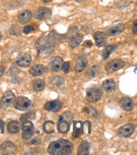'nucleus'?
Listing matches in <instances>:
<instances>
[{"label":"nucleus","instance_id":"4be33fe9","mask_svg":"<svg viewBox=\"0 0 137 155\" xmlns=\"http://www.w3.org/2000/svg\"><path fill=\"white\" fill-rule=\"evenodd\" d=\"M82 38H83V36L80 33H75L74 35H72L70 38V39H69V44H70V46L71 48H76L81 42Z\"/></svg>","mask_w":137,"mask_h":155},{"label":"nucleus","instance_id":"f257e3e1","mask_svg":"<svg viewBox=\"0 0 137 155\" xmlns=\"http://www.w3.org/2000/svg\"><path fill=\"white\" fill-rule=\"evenodd\" d=\"M73 149L74 146L71 142L65 139H60L50 143L47 151L52 155H68L70 154Z\"/></svg>","mask_w":137,"mask_h":155},{"label":"nucleus","instance_id":"cd10ccee","mask_svg":"<svg viewBox=\"0 0 137 155\" xmlns=\"http://www.w3.org/2000/svg\"><path fill=\"white\" fill-rule=\"evenodd\" d=\"M43 130L45 131L46 133L47 134H51V133H54V122L51 121V120H47L44 122L43 124Z\"/></svg>","mask_w":137,"mask_h":155},{"label":"nucleus","instance_id":"a878e982","mask_svg":"<svg viewBox=\"0 0 137 155\" xmlns=\"http://www.w3.org/2000/svg\"><path fill=\"white\" fill-rule=\"evenodd\" d=\"M89 149H90V145L86 141H83L80 145L79 149H78V154L80 155H87L89 154Z\"/></svg>","mask_w":137,"mask_h":155},{"label":"nucleus","instance_id":"b1692460","mask_svg":"<svg viewBox=\"0 0 137 155\" xmlns=\"http://www.w3.org/2000/svg\"><path fill=\"white\" fill-rule=\"evenodd\" d=\"M115 87H116V84L113 80L108 79L103 82V88L106 92H113L115 90Z\"/></svg>","mask_w":137,"mask_h":155},{"label":"nucleus","instance_id":"9d476101","mask_svg":"<svg viewBox=\"0 0 137 155\" xmlns=\"http://www.w3.org/2000/svg\"><path fill=\"white\" fill-rule=\"evenodd\" d=\"M134 130H135L134 125H132V124H126L125 126H121L118 130V133L122 137H129L133 134Z\"/></svg>","mask_w":137,"mask_h":155},{"label":"nucleus","instance_id":"bb28decb","mask_svg":"<svg viewBox=\"0 0 137 155\" xmlns=\"http://www.w3.org/2000/svg\"><path fill=\"white\" fill-rule=\"evenodd\" d=\"M116 45H108V46H106V48L103 50V53H102L103 59H106L107 58H108V56L111 54L113 51L116 50Z\"/></svg>","mask_w":137,"mask_h":155},{"label":"nucleus","instance_id":"f3484780","mask_svg":"<svg viewBox=\"0 0 137 155\" xmlns=\"http://www.w3.org/2000/svg\"><path fill=\"white\" fill-rule=\"evenodd\" d=\"M32 18V13L30 10H23L18 15V21L21 24H26L31 21Z\"/></svg>","mask_w":137,"mask_h":155},{"label":"nucleus","instance_id":"5701e85b","mask_svg":"<svg viewBox=\"0 0 137 155\" xmlns=\"http://www.w3.org/2000/svg\"><path fill=\"white\" fill-rule=\"evenodd\" d=\"M20 128H21V125L17 120H11L10 122H8V126H7L8 131L11 134L18 133L20 130Z\"/></svg>","mask_w":137,"mask_h":155},{"label":"nucleus","instance_id":"2eb2a0df","mask_svg":"<svg viewBox=\"0 0 137 155\" xmlns=\"http://www.w3.org/2000/svg\"><path fill=\"white\" fill-rule=\"evenodd\" d=\"M63 64H64V60H63L62 58H60L58 56V57H54L50 63V68L53 71L58 72L60 70H62Z\"/></svg>","mask_w":137,"mask_h":155},{"label":"nucleus","instance_id":"412c9836","mask_svg":"<svg viewBox=\"0 0 137 155\" xmlns=\"http://www.w3.org/2000/svg\"><path fill=\"white\" fill-rule=\"evenodd\" d=\"M119 105L122 109L125 111H131L133 109L134 104L133 101L129 97H123L119 101Z\"/></svg>","mask_w":137,"mask_h":155},{"label":"nucleus","instance_id":"4c0bfd02","mask_svg":"<svg viewBox=\"0 0 137 155\" xmlns=\"http://www.w3.org/2000/svg\"><path fill=\"white\" fill-rule=\"evenodd\" d=\"M52 0H43V2L44 3H49V2H51Z\"/></svg>","mask_w":137,"mask_h":155},{"label":"nucleus","instance_id":"ddd939ff","mask_svg":"<svg viewBox=\"0 0 137 155\" xmlns=\"http://www.w3.org/2000/svg\"><path fill=\"white\" fill-rule=\"evenodd\" d=\"M46 110L52 112H58L62 108V103L59 100H53L47 102L44 106Z\"/></svg>","mask_w":137,"mask_h":155},{"label":"nucleus","instance_id":"ea45409f","mask_svg":"<svg viewBox=\"0 0 137 155\" xmlns=\"http://www.w3.org/2000/svg\"><path fill=\"white\" fill-rule=\"evenodd\" d=\"M1 38H2V35H1V32H0V40H1Z\"/></svg>","mask_w":137,"mask_h":155},{"label":"nucleus","instance_id":"58836bf2","mask_svg":"<svg viewBox=\"0 0 137 155\" xmlns=\"http://www.w3.org/2000/svg\"><path fill=\"white\" fill-rule=\"evenodd\" d=\"M77 2H83V1H85V0H76Z\"/></svg>","mask_w":137,"mask_h":155},{"label":"nucleus","instance_id":"7ed1b4c3","mask_svg":"<svg viewBox=\"0 0 137 155\" xmlns=\"http://www.w3.org/2000/svg\"><path fill=\"white\" fill-rule=\"evenodd\" d=\"M14 105H15V109L21 110V111L28 110V109H31V107L33 106L31 101L25 97H19L15 98L14 101Z\"/></svg>","mask_w":137,"mask_h":155},{"label":"nucleus","instance_id":"72a5a7b5","mask_svg":"<svg viewBox=\"0 0 137 155\" xmlns=\"http://www.w3.org/2000/svg\"><path fill=\"white\" fill-rule=\"evenodd\" d=\"M132 31L134 34L137 33V21H135L133 24V28H132Z\"/></svg>","mask_w":137,"mask_h":155},{"label":"nucleus","instance_id":"7c9ffc66","mask_svg":"<svg viewBox=\"0 0 137 155\" xmlns=\"http://www.w3.org/2000/svg\"><path fill=\"white\" fill-rule=\"evenodd\" d=\"M32 118H35V113L34 112H28V113L24 114L21 116V120L23 122L25 121V120H28V119H32Z\"/></svg>","mask_w":137,"mask_h":155},{"label":"nucleus","instance_id":"c9c22d12","mask_svg":"<svg viewBox=\"0 0 137 155\" xmlns=\"http://www.w3.org/2000/svg\"><path fill=\"white\" fill-rule=\"evenodd\" d=\"M84 46L87 47V48H91V47H92V42L91 41H86V42H84Z\"/></svg>","mask_w":137,"mask_h":155},{"label":"nucleus","instance_id":"1a4fd4ad","mask_svg":"<svg viewBox=\"0 0 137 155\" xmlns=\"http://www.w3.org/2000/svg\"><path fill=\"white\" fill-rule=\"evenodd\" d=\"M31 62V56L29 54H21L16 59V64L21 67H28Z\"/></svg>","mask_w":137,"mask_h":155},{"label":"nucleus","instance_id":"f03ea898","mask_svg":"<svg viewBox=\"0 0 137 155\" xmlns=\"http://www.w3.org/2000/svg\"><path fill=\"white\" fill-rule=\"evenodd\" d=\"M53 38H48L47 37H42L39 38L36 42V47L38 50L43 54H49L53 52L54 48Z\"/></svg>","mask_w":137,"mask_h":155},{"label":"nucleus","instance_id":"a211bd4d","mask_svg":"<svg viewBox=\"0 0 137 155\" xmlns=\"http://www.w3.org/2000/svg\"><path fill=\"white\" fill-rule=\"evenodd\" d=\"M70 123L62 119V118H59L58 122V132L63 133V134H66L67 132L70 130Z\"/></svg>","mask_w":137,"mask_h":155},{"label":"nucleus","instance_id":"aec40b11","mask_svg":"<svg viewBox=\"0 0 137 155\" xmlns=\"http://www.w3.org/2000/svg\"><path fill=\"white\" fill-rule=\"evenodd\" d=\"M94 38H95L96 45L101 48L106 44V39H107V35L102 31H97L94 34Z\"/></svg>","mask_w":137,"mask_h":155},{"label":"nucleus","instance_id":"473e14b6","mask_svg":"<svg viewBox=\"0 0 137 155\" xmlns=\"http://www.w3.org/2000/svg\"><path fill=\"white\" fill-rule=\"evenodd\" d=\"M34 30H35V27L32 26V25H25L24 29H23V32L25 34H29L31 31H33Z\"/></svg>","mask_w":137,"mask_h":155},{"label":"nucleus","instance_id":"dca6fc26","mask_svg":"<svg viewBox=\"0 0 137 155\" xmlns=\"http://www.w3.org/2000/svg\"><path fill=\"white\" fill-rule=\"evenodd\" d=\"M125 25L122 23H119V24H116V25H113L112 27H110L108 30L107 33H108V36H116V35L122 33L125 31Z\"/></svg>","mask_w":137,"mask_h":155},{"label":"nucleus","instance_id":"2f4dec72","mask_svg":"<svg viewBox=\"0 0 137 155\" xmlns=\"http://www.w3.org/2000/svg\"><path fill=\"white\" fill-rule=\"evenodd\" d=\"M62 70L64 73L67 74L68 72L70 71V64L69 63V62H65V63L63 64Z\"/></svg>","mask_w":137,"mask_h":155},{"label":"nucleus","instance_id":"9b49d317","mask_svg":"<svg viewBox=\"0 0 137 155\" xmlns=\"http://www.w3.org/2000/svg\"><path fill=\"white\" fill-rule=\"evenodd\" d=\"M15 150V145L11 142H5L0 146V152L2 154H14Z\"/></svg>","mask_w":137,"mask_h":155},{"label":"nucleus","instance_id":"423d86ee","mask_svg":"<svg viewBox=\"0 0 137 155\" xmlns=\"http://www.w3.org/2000/svg\"><path fill=\"white\" fill-rule=\"evenodd\" d=\"M23 133H22V138L25 140H28L31 137L34 132V126L32 122L30 120H25L23 121V124L21 126Z\"/></svg>","mask_w":137,"mask_h":155},{"label":"nucleus","instance_id":"6ab92c4d","mask_svg":"<svg viewBox=\"0 0 137 155\" xmlns=\"http://www.w3.org/2000/svg\"><path fill=\"white\" fill-rule=\"evenodd\" d=\"M87 66V60L84 56H79L75 63V71L76 72H82Z\"/></svg>","mask_w":137,"mask_h":155},{"label":"nucleus","instance_id":"0eeeda50","mask_svg":"<svg viewBox=\"0 0 137 155\" xmlns=\"http://www.w3.org/2000/svg\"><path fill=\"white\" fill-rule=\"evenodd\" d=\"M15 99V96L14 92H12L11 91L6 92L0 100V107L2 109L8 108L14 103Z\"/></svg>","mask_w":137,"mask_h":155},{"label":"nucleus","instance_id":"4468645a","mask_svg":"<svg viewBox=\"0 0 137 155\" xmlns=\"http://www.w3.org/2000/svg\"><path fill=\"white\" fill-rule=\"evenodd\" d=\"M47 71V68L42 64H35L30 69V74L34 76H42Z\"/></svg>","mask_w":137,"mask_h":155},{"label":"nucleus","instance_id":"20e7f679","mask_svg":"<svg viewBox=\"0 0 137 155\" xmlns=\"http://www.w3.org/2000/svg\"><path fill=\"white\" fill-rule=\"evenodd\" d=\"M103 96L102 89L98 87H92L88 88L86 91V99L90 103H96Z\"/></svg>","mask_w":137,"mask_h":155},{"label":"nucleus","instance_id":"e433bc0d","mask_svg":"<svg viewBox=\"0 0 137 155\" xmlns=\"http://www.w3.org/2000/svg\"><path fill=\"white\" fill-rule=\"evenodd\" d=\"M4 66H0V77L4 75Z\"/></svg>","mask_w":137,"mask_h":155},{"label":"nucleus","instance_id":"f704fd0d","mask_svg":"<svg viewBox=\"0 0 137 155\" xmlns=\"http://www.w3.org/2000/svg\"><path fill=\"white\" fill-rule=\"evenodd\" d=\"M0 130H1L2 133H4V121L1 120H0Z\"/></svg>","mask_w":137,"mask_h":155},{"label":"nucleus","instance_id":"39448f33","mask_svg":"<svg viewBox=\"0 0 137 155\" xmlns=\"http://www.w3.org/2000/svg\"><path fill=\"white\" fill-rule=\"evenodd\" d=\"M125 61L122 60V59H113V60H111V61H109V62L107 63L106 66H105V70L108 73H113V72H115L117 71L122 69V68L125 66Z\"/></svg>","mask_w":137,"mask_h":155},{"label":"nucleus","instance_id":"393cba45","mask_svg":"<svg viewBox=\"0 0 137 155\" xmlns=\"http://www.w3.org/2000/svg\"><path fill=\"white\" fill-rule=\"evenodd\" d=\"M99 66H97V65H93V66H91V68L88 69V71H86V76L87 78H94V77H96V76L99 74Z\"/></svg>","mask_w":137,"mask_h":155},{"label":"nucleus","instance_id":"6e6552de","mask_svg":"<svg viewBox=\"0 0 137 155\" xmlns=\"http://www.w3.org/2000/svg\"><path fill=\"white\" fill-rule=\"evenodd\" d=\"M51 15H52L51 9L46 7H40L35 12V17L40 21H46L49 19Z\"/></svg>","mask_w":137,"mask_h":155},{"label":"nucleus","instance_id":"c756f323","mask_svg":"<svg viewBox=\"0 0 137 155\" xmlns=\"http://www.w3.org/2000/svg\"><path fill=\"white\" fill-rule=\"evenodd\" d=\"M50 82L54 86H62L64 82V80L62 76H56L52 77V79L50 80Z\"/></svg>","mask_w":137,"mask_h":155},{"label":"nucleus","instance_id":"c85d7f7f","mask_svg":"<svg viewBox=\"0 0 137 155\" xmlns=\"http://www.w3.org/2000/svg\"><path fill=\"white\" fill-rule=\"evenodd\" d=\"M46 83L42 80H36L33 82V88L36 92H41L45 87Z\"/></svg>","mask_w":137,"mask_h":155},{"label":"nucleus","instance_id":"f8f14e48","mask_svg":"<svg viewBox=\"0 0 137 155\" xmlns=\"http://www.w3.org/2000/svg\"><path fill=\"white\" fill-rule=\"evenodd\" d=\"M84 132V123L82 121H73V137L75 138H78Z\"/></svg>","mask_w":137,"mask_h":155}]
</instances>
